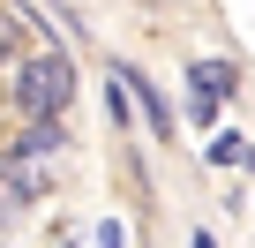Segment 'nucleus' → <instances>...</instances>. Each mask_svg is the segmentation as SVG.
<instances>
[{
  "instance_id": "nucleus-7",
  "label": "nucleus",
  "mask_w": 255,
  "mask_h": 248,
  "mask_svg": "<svg viewBox=\"0 0 255 248\" xmlns=\"http://www.w3.org/2000/svg\"><path fill=\"white\" fill-rule=\"evenodd\" d=\"M15 38H23L15 30V8H0V60H15Z\"/></svg>"
},
{
  "instance_id": "nucleus-4",
  "label": "nucleus",
  "mask_w": 255,
  "mask_h": 248,
  "mask_svg": "<svg viewBox=\"0 0 255 248\" xmlns=\"http://www.w3.org/2000/svg\"><path fill=\"white\" fill-rule=\"evenodd\" d=\"M113 83H120L128 98H135V105L150 113V128H158V136H173V113H165V98H158V90H150V83H143L135 68H113Z\"/></svg>"
},
{
  "instance_id": "nucleus-1",
  "label": "nucleus",
  "mask_w": 255,
  "mask_h": 248,
  "mask_svg": "<svg viewBox=\"0 0 255 248\" xmlns=\"http://www.w3.org/2000/svg\"><path fill=\"white\" fill-rule=\"evenodd\" d=\"M30 120H53V113H68V98H75V60L68 53H38V60H15V90H8Z\"/></svg>"
},
{
  "instance_id": "nucleus-2",
  "label": "nucleus",
  "mask_w": 255,
  "mask_h": 248,
  "mask_svg": "<svg viewBox=\"0 0 255 248\" xmlns=\"http://www.w3.org/2000/svg\"><path fill=\"white\" fill-rule=\"evenodd\" d=\"M53 181H45V166L38 158H15V166H0V203H38Z\"/></svg>"
},
{
  "instance_id": "nucleus-5",
  "label": "nucleus",
  "mask_w": 255,
  "mask_h": 248,
  "mask_svg": "<svg viewBox=\"0 0 255 248\" xmlns=\"http://www.w3.org/2000/svg\"><path fill=\"white\" fill-rule=\"evenodd\" d=\"M203 158H210V166H248V158H255V143H248L240 128H225V136H210V151H203Z\"/></svg>"
},
{
  "instance_id": "nucleus-3",
  "label": "nucleus",
  "mask_w": 255,
  "mask_h": 248,
  "mask_svg": "<svg viewBox=\"0 0 255 248\" xmlns=\"http://www.w3.org/2000/svg\"><path fill=\"white\" fill-rule=\"evenodd\" d=\"M68 151V128H60V113L53 120H30V128H23V143H15V158H38V166H53Z\"/></svg>"
},
{
  "instance_id": "nucleus-8",
  "label": "nucleus",
  "mask_w": 255,
  "mask_h": 248,
  "mask_svg": "<svg viewBox=\"0 0 255 248\" xmlns=\"http://www.w3.org/2000/svg\"><path fill=\"white\" fill-rule=\"evenodd\" d=\"M195 248H218V241H210V233H195Z\"/></svg>"
},
{
  "instance_id": "nucleus-6",
  "label": "nucleus",
  "mask_w": 255,
  "mask_h": 248,
  "mask_svg": "<svg viewBox=\"0 0 255 248\" xmlns=\"http://www.w3.org/2000/svg\"><path fill=\"white\" fill-rule=\"evenodd\" d=\"M195 90L225 98V90H233V60H195Z\"/></svg>"
}]
</instances>
